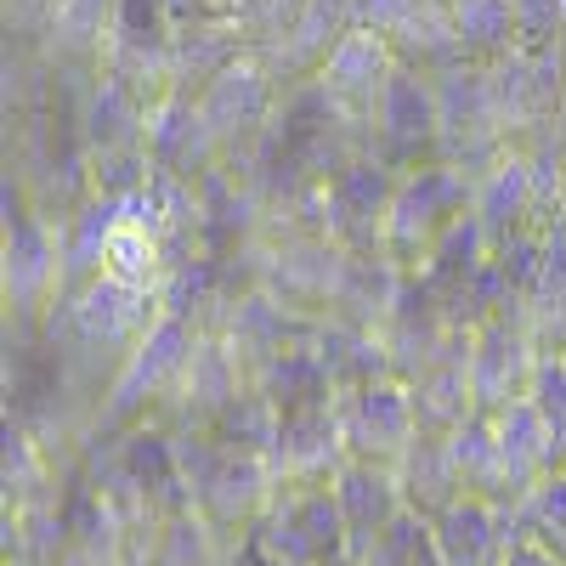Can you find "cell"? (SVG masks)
<instances>
[{
  "label": "cell",
  "instance_id": "obj_1",
  "mask_svg": "<svg viewBox=\"0 0 566 566\" xmlns=\"http://www.w3.org/2000/svg\"><path fill=\"white\" fill-rule=\"evenodd\" d=\"M476 199V181H470V170L448 165V159H431V165H413L386 199V239L391 244H424L437 239V232H448L464 205Z\"/></svg>",
  "mask_w": 566,
  "mask_h": 566
},
{
  "label": "cell",
  "instance_id": "obj_2",
  "mask_svg": "<svg viewBox=\"0 0 566 566\" xmlns=\"http://www.w3.org/2000/svg\"><path fill=\"white\" fill-rule=\"evenodd\" d=\"M397 69H402V57L386 34L352 29L335 52H328V63L312 74V85H317V97L340 114V125H368L374 103H380V91L391 85Z\"/></svg>",
  "mask_w": 566,
  "mask_h": 566
},
{
  "label": "cell",
  "instance_id": "obj_3",
  "mask_svg": "<svg viewBox=\"0 0 566 566\" xmlns=\"http://www.w3.org/2000/svg\"><path fill=\"white\" fill-rule=\"evenodd\" d=\"M374 136L386 142V154L397 165H413L424 159L431 148H442V97H437V74L424 69H397L391 85L380 91V103H374Z\"/></svg>",
  "mask_w": 566,
  "mask_h": 566
},
{
  "label": "cell",
  "instance_id": "obj_4",
  "mask_svg": "<svg viewBox=\"0 0 566 566\" xmlns=\"http://www.w3.org/2000/svg\"><path fill=\"white\" fill-rule=\"evenodd\" d=\"M277 108V74L266 69V57L250 52L232 57L205 91H199V119L210 130L216 148H232L239 136H250L255 125H266V114Z\"/></svg>",
  "mask_w": 566,
  "mask_h": 566
},
{
  "label": "cell",
  "instance_id": "obj_5",
  "mask_svg": "<svg viewBox=\"0 0 566 566\" xmlns=\"http://www.w3.org/2000/svg\"><path fill=\"white\" fill-rule=\"evenodd\" d=\"M346 34H352V0H306V7L283 23L266 45H255V52L266 57V69L277 80H295V74L312 80Z\"/></svg>",
  "mask_w": 566,
  "mask_h": 566
},
{
  "label": "cell",
  "instance_id": "obj_6",
  "mask_svg": "<svg viewBox=\"0 0 566 566\" xmlns=\"http://www.w3.org/2000/svg\"><path fill=\"white\" fill-rule=\"evenodd\" d=\"M533 205H538V199H533V159H527V148H504V154L476 176L470 216H476L488 232H499V227H515Z\"/></svg>",
  "mask_w": 566,
  "mask_h": 566
},
{
  "label": "cell",
  "instance_id": "obj_7",
  "mask_svg": "<svg viewBox=\"0 0 566 566\" xmlns=\"http://www.w3.org/2000/svg\"><path fill=\"white\" fill-rule=\"evenodd\" d=\"M459 45L470 63H499L504 52H515V7L510 0H448Z\"/></svg>",
  "mask_w": 566,
  "mask_h": 566
},
{
  "label": "cell",
  "instance_id": "obj_8",
  "mask_svg": "<svg viewBox=\"0 0 566 566\" xmlns=\"http://www.w3.org/2000/svg\"><path fill=\"white\" fill-rule=\"evenodd\" d=\"M148 306H154V290H125V283H114V277H97L80 295V328L97 335V340H119L125 328L148 323Z\"/></svg>",
  "mask_w": 566,
  "mask_h": 566
},
{
  "label": "cell",
  "instance_id": "obj_9",
  "mask_svg": "<svg viewBox=\"0 0 566 566\" xmlns=\"http://www.w3.org/2000/svg\"><path fill=\"white\" fill-rule=\"evenodd\" d=\"M114 23H119V0H52L57 45H69L80 57H108Z\"/></svg>",
  "mask_w": 566,
  "mask_h": 566
},
{
  "label": "cell",
  "instance_id": "obj_10",
  "mask_svg": "<svg viewBox=\"0 0 566 566\" xmlns=\"http://www.w3.org/2000/svg\"><path fill=\"white\" fill-rule=\"evenodd\" d=\"M159 255H165V239H154L148 227H130V221L119 216L114 239H108V250H103V277L125 283V290H154Z\"/></svg>",
  "mask_w": 566,
  "mask_h": 566
},
{
  "label": "cell",
  "instance_id": "obj_11",
  "mask_svg": "<svg viewBox=\"0 0 566 566\" xmlns=\"http://www.w3.org/2000/svg\"><path fill=\"white\" fill-rule=\"evenodd\" d=\"M57 272V244L40 221H18L12 244H7V283L18 290V301H29L45 277Z\"/></svg>",
  "mask_w": 566,
  "mask_h": 566
},
{
  "label": "cell",
  "instance_id": "obj_12",
  "mask_svg": "<svg viewBox=\"0 0 566 566\" xmlns=\"http://www.w3.org/2000/svg\"><path fill=\"white\" fill-rule=\"evenodd\" d=\"M488 510L482 504H453L448 522H442V549L453 555V566H482V555L493 549V533H488Z\"/></svg>",
  "mask_w": 566,
  "mask_h": 566
},
{
  "label": "cell",
  "instance_id": "obj_13",
  "mask_svg": "<svg viewBox=\"0 0 566 566\" xmlns=\"http://www.w3.org/2000/svg\"><path fill=\"white\" fill-rule=\"evenodd\" d=\"M515 7V45L522 52H544V45L566 40V0H510Z\"/></svg>",
  "mask_w": 566,
  "mask_h": 566
},
{
  "label": "cell",
  "instance_id": "obj_14",
  "mask_svg": "<svg viewBox=\"0 0 566 566\" xmlns=\"http://www.w3.org/2000/svg\"><path fill=\"white\" fill-rule=\"evenodd\" d=\"M419 7L424 0H352V29H374V34L397 40Z\"/></svg>",
  "mask_w": 566,
  "mask_h": 566
},
{
  "label": "cell",
  "instance_id": "obj_15",
  "mask_svg": "<svg viewBox=\"0 0 566 566\" xmlns=\"http://www.w3.org/2000/svg\"><path fill=\"white\" fill-rule=\"evenodd\" d=\"M227 7H232V0H165V18L181 34V29H199V23H232Z\"/></svg>",
  "mask_w": 566,
  "mask_h": 566
},
{
  "label": "cell",
  "instance_id": "obj_16",
  "mask_svg": "<svg viewBox=\"0 0 566 566\" xmlns=\"http://www.w3.org/2000/svg\"><path fill=\"white\" fill-rule=\"evenodd\" d=\"M504 566H560V560H555L549 549H538V544H515Z\"/></svg>",
  "mask_w": 566,
  "mask_h": 566
}]
</instances>
